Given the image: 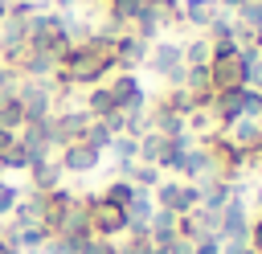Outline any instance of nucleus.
Instances as JSON below:
<instances>
[{
    "instance_id": "bb28decb",
    "label": "nucleus",
    "mask_w": 262,
    "mask_h": 254,
    "mask_svg": "<svg viewBox=\"0 0 262 254\" xmlns=\"http://www.w3.org/2000/svg\"><path fill=\"white\" fill-rule=\"evenodd\" d=\"M12 143H16V135H12V131H4V127H0V156H4V152H8V147H12Z\"/></svg>"
},
{
    "instance_id": "6ab92c4d",
    "label": "nucleus",
    "mask_w": 262,
    "mask_h": 254,
    "mask_svg": "<svg viewBox=\"0 0 262 254\" xmlns=\"http://www.w3.org/2000/svg\"><path fill=\"white\" fill-rule=\"evenodd\" d=\"M131 197H135V184H131V180H123V176H115V180L102 188V201H111V205H119V209H127V205H131Z\"/></svg>"
},
{
    "instance_id": "a211bd4d",
    "label": "nucleus",
    "mask_w": 262,
    "mask_h": 254,
    "mask_svg": "<svg viewBox=\"0 0 262 254\" xmlns=\"http://www.w3.org/2000/svg\"><path fill=\"white\" fill-rule=\"evenodd\" d=\"M106 152L115 156V164H135V160H139V139H131V135H115Z\"/></svg>"
},
{
    "instance_id": "9b49d317",
    "label": "nucleus",
    "mask_w": 262,
    "mask_h": 254,
    "mask_svg": "<svg viewBox=\"0 0 262 254\" xmlns=\"http://www.w3.org/2000/svg\"><path fill=\"white\" fill-rule=\"evenodd\" d=\"M225 139L237 147V152H258L262 147V127H258V119H237L233 127H225Z\"/></svg>"
},
{
    "instance_id": "6e6552de",
    "label": "nucleus",
    "mask_w": 262,
    "mask_h": 254,
    "mask_svg": "<svg viewBox=\"0 0 262 254\" xmlns=\"http://www.w3.org/2000/svg\"><path fill=\"white\" fill-rule=\"evenodd\" d=\"M209 86H213V94H217V90H237V86H246V74H242L237 53H233V57H213V61H209Z\"/></svg>"
},
{
    "instance_id": "20e7f679",
    "label": "nucleus",
    "mask_w": 262,
    "mask_h": 254,
    "mask_svg": "<svg viewBox=\"0 0 262 254\" xmlns=\"http://www.w3.org/2000/svg\"><path fill=\"white\" fill-rule=\"evenodd\" d=\"M106 90L115 94L119 111H147V90H143V82H139L131 70H119V74L106 82Z\"/></svg>"
},
{
    "instance_id": "39448f33",
    "label": "nucleus",
    "mask_w": 262,
    "mask_h": 254,
    "mask_svg": "<svg viewBox=\"0 0 262 254\" xmlns=\"http://www.w3.org/2000/svg\"><path fill=\"white\" fill-rule=\"evenodd\" d=\"M246 234H250L246 197H233L225 209H217V238L221 242H246Z\"/></svg>"
},
{
    "instance_id": "4be33fe9",
    "label": "nucleus",
    "mask_w": 262,
    "mask_h": 254,
    "mask_svg": "<svg viewBox=\"0 0 262 254\" xmlns=\"http://www.w3.org/2000/svg\"><path fill=\"white\" fill-rule=\"evenodd\" d=\"M119 254H160V250H156L147 238H123V242H119Z\"/></svg>"
},
{
    "instance_id": "2eb2a0df",
    "label": "nucleus",
    "mask_w": 262,
    "mask_h": 254,
    "mask_svg": "<svg viewBox=\"0 0 262 254\" xmlns=\"http://www.w3.org/2000/svg\"><path fill=\"white\" fill-rule=\"evenodd\" d=\"M111 139H115V131L102 123V119H90V127L82 131V143L86 147H94L98 156H106V147H111Z\"/></svg>"
},
{
    "instance_id": "5701e85b",
    "label": "nucleus",
    "mask_w": 262,
    "mask_h": 254,
    "mask_svg": "<svg viewBox=\"0 0 262 254\" xmlns=\"http://www.w3.org/2000/svg\"><path fill=\"white\" fill-rule=\"evenodd\" d=\"M82 254H119V242H106V238H86V246H82Z\"/></svg>"
},
{
    "instance_id": "f3484780",
    "label": "nucleus",
    "mask_w": 262,
    "mask_h": 254,
    "mask_svg": "<svg viewBox=\"0 0 262 254\" xmlns=\"http://www.w3.org/2000/svg\"><path fill=\"white\" fill-rule=\"evenodd\" d=\"M180 57H184V66H209L213 61V49H209L205 37H192V41L180 45Z\"/></svg>"
},
{
    "instance_id": "c756f323",
    "label": "nucleus",
    "mask_w": 262,
    "mask_h": 254,
    "mask_svg": "<svg viewBox=\"0 0 262 254\" xmlns=\"http://www.w3.org/2000/svg\"><path fill=\"white\" fill-rule=\"evenodd\" d=\"M4 16H8V0H0V25H4Z\"/></svg>"
},
{
    "instance_id": "aec40b11",
    "label": "nucleus",
    "mask_w": 262,
    "mask_h": 254,
    "mask_svg": "<svg viewBox=\"0 0 262 254\" xmlns=\"http://www.w3.org/2000/svg\"><path fill=\"white\" fill-rule=\"evenodd\" d=\"M0 164H4V172H25V168H29V152H25L20 143H12V147L0 156Z\"/></svg>"
},
{
    "instance_id": "ddd939ff",
    "label": "nucleus",
    "mask_w": 262,
    "mask_h": 254,
    "mask_svg": "<svg viewBox=\"0 0 262 254\" xmlns=\"http://www.w3.org/2000/svg\"><path fill=\"white\" fill-rule=\"evenodd\" d=\"M90 119H111L115 111H119V102H115V94L106 90V82H98V86H90V94H86V107H82Z\"/></svg>"
},
{
    "instance_id": "f257e3e1",
    "label": "nucleus",
    "mask_w": 262,
    "mask_h": 254,
    "mask_svg": "<svg viewBox=\"0 0 262 254\" xmlns=\"http://www.w3.org/2000/svg\"><path fill=\"white\" fill-rule=\"evenodd\" d=\"M86 217H90V234L106 238V242L123 238V229H127V213L119 205L102 201V193H86Z\"/></svg>"
},
{
    "instance_id": "2f4dec72",
    "label": "nucleus",
    "mask_w": 262,
    "mask_h": 254,
    "mask_svg": "<svg viewBox=\"0 0 262 254\" xmlns=\"http://www.w3.org/2000/svg\"><path fill=\"white\" fill-rule=\"evenodd\" d=\"M53 4H57V8H70V4H74V0H53Z\"/></svg>"
},
{
    "instance_id": "412c9836",
    "label": "nucleus",
    "mask_w": 262,
    "mask_h": 254,
    "mask_svg": "<svg viewBox=\"0 0 262 254\" xmlns=\"http://www.w3.org/2000/svg\"><path fill=\"white\" fill-rule=\"evenodd\" d=\"M16 201H20V188L8 184V180H0V221H8V213L16 209Z\"/></svg>"
},
{
    "instance_id": "dca6fc26",
    "label": "nucleus",
    "mask_w": 262,
    "mask_h": 254,
    "mask_svg": "<svg viewBox=\"0 0 262 254\" xmlns=\"http://www.w3.org/2000/svg\"><path fill=\"white\" fill-rule=\"evenodd\" d=\"M233 25L258 33V29H262V0H242V4L233 8Z\"/></svg>"
},
{
    "instance_id": "b1692460",
    "label": "nucleus",
    "mask_w": 262,
    "mask_h": 254,
    "mask_svg": "<svg viewBox=\"0 0 262 254\" xmlns=\"http://www.w3.org/2000/svg\"><path fill=\"white\" fill-rule=\"evenodd\" d=\"M188 246H192V254H221V238L217 234H205V238H196Z\"/></svg>"
},
{
    "instance_id": "a878e982",
    "label": "nucleus",
    "mask_w": 262,
    "mask_h": 254,
    "mask_svg": "<svg viewBox=\"0 0 262 254\" xmlns=\"http://www.w3.org/2000/svg\"><path fill=\"white\" fill-rule=\"evenodd\" d=\"M246 246L254 254H262V217H250V234H246Z\"/></svg>"
},
{
    "instance_id": "f03ea898",
    "label": "nucleus",
    "mask_w": 262,
    "mask_h": 254,
    "mask_svg": "<svg viewBox=\"0 0 262 254\" xmlns=\"http://www.w3.org/2000/svg\"><path fill=\"white\" fill-rule=\"evenodd\" d=\"M151 201H156V209H168V213L184 217V213H192L201 205V184H192V180H160L151 188Z\"/></svg>"
},
{
    "instance_id": "72a5a7b5",
    "label": "nucleus",
    "mask_w": 262,
    "mask_h": 254,
    "mask_svg": "<svg viewBox=\"0 0 262 254\" xmlns=\"http://www.w3.org/2000/svg\"><path fill=\"white\" fill-rule=\"evenodd\" d=\"M242 254H254V250H250V246H246V250H242Z\"/></svg>"
},
{
    "instance_id": "7ed1b4c3",
    "label": "nucleus",
    "mask_w": 262,
    "mask_h": 254,
    "mask_svg": "<svg viewBox=\"0 0 262 254\" xmlns=\"http://www.w3.org/2000/svg\"><path fill=\"white\" fill-rule=\"evenodd\" d=\"M151 74L164 78V86H184V57H180V41H151L147 45V61Z\"/></svg>"
},
{
    "instance_id": "cd10ccee",
    "label": "nucleus",
    "mask_w": 262,
    "mask_h": 254,
    "mask_svg": "<svg viewBox=\"0 0 262 254\" xmlns=\"http://www.w3.org/2000/svg\"><path fill=\"white\" fill-rule=\"evenodd\" d=\"M254 209H258V217H262V184L254 188Z\"/></svg>"
},
{
    "instance_id": "1a4fd4ad",
    "label": "nucleus",
    "mask_w": 262,
    "mask_h": 254,
    "mask_svg": "<svg viewBox=\"0 0 262 254\" xmlns=\"http://www.w3.org/2000/svg\"><path fill=\"white\" fill-rule=\"evenodd\" d=\"M143 61H147V41L135 37V33H119L115 37V70L135 74V66H143Z\"/></svg>"
},
{
    "instance_id": "393cba45",
    "label": "nucleus",
    "mask_w": 262,
    "mask_h": 254,
    "mask_svg": "<svg viewBox=\"0 0 262 254\" xmlns=\"http://www.w3.org/2000/svg\"><path fill=\"white\" fill-rule=\"evenodd\" d=\"M16 86H20V74H16L12 66H4V61H0V98H4V94H12Z\"/></svg>"
},
{
    "instance_id": "9d476101",
    "label": "nucleus",
    "mask_w": 262,
    "mask_h": 254,
    "mask_svg": "<svg viewBox=\"0 0 262 254\" xmlns=\"http://www.w3.org/2000/svg\"><path fill=\"white\" fill-rule=\"evenodd\" d=\"M29 184H33V193H49V188H57L61 184V168H57V160L53 156H41V160H29Z\"/></svg>"
},
{
    "instance_id": "423d86ee",
    "label": "nucleus",
    "mask_w": 262,
    "mask_h": 254,
    "mask_svg": "<svg viewBox=\"0 0 262 254\" xmlns=\"http://www.w3.org/2000/svg\"><path fill=\"white\" fill-rule=\"evenodd\" d=\"M16 143L29 152V160H41V156H53V152H57V147H53V127H49V119L25 123V127L16 131Z\"/></svg>"
},
{
    "instance_id": "473e14b6",
    "label": "nucleus",
    "mask_w": 262,
    "mask_h": 254,
    "mask_svg": "<svg viewBox=\"0 0 262 254\" xmlns=\"http://www.w3.org/2000/svg\"><path fill=\"white\" fill-rule=\"evenodd\" d=\"M4 176H8V172H4V164H0V180H4Z\"/></svg>"
},
{
    "instance_id": "c85d7f7f",
    "label": "nucleus",
    "mask_w": 262,
    "mask_h": 254,
    "mask_svg": "<svg viewBox=\"0 0 262 254\" xmlns=\"http://www.w3.org/2000/svg\"><path fill=\"white\" fill-rule=\"evenodd\" d=\"M250 45H254V49H258V53H262V29H258V33H254V41H250Z\"/></svg>"
},
{
    "instance_id": "f8f14e48",
    "label": "nucleus",
    "mask_w": 262,
    "mask_h": 254,
    "mask_svg": "<svg viewBox=\"0 0 262 254\" xmlns=\"http://www.w3.org/2000/svg\"><path fill=\"white\" fill-rule=\"evenodd\" d=\"M221 12L217 0H180V25H192V29H209V20Z\"/></svg>"
},
{
    "instance_id": "7c9ffc66",
    "label": "nucleus",
    "mask_w": 262,
    "mask_h": 254,
    "mask_svg": "<svg viewBox=\"0 0 262 254\" xmlns=\"http://www.w3.org/2000/svg\"><path fill=\"white\" fill-rule=\"evenodd\" d=\"M217 4H225V8H237V4H242V0H217Z\"/></svg>"
},
{
    "instance_id": "4468645a",
    "label": "nucleus",
    "mask_w": 262,
    "mask_h": 254,
    "mask_svg": "<svg viewBox=\"0 0 262 254\" xmlns=\"http://www.w3.org/2000/svg\"><path fill=\"white\" fill-rule=\"evenodd\" d=\"M123 180H131V184H135V188H139V193H151V188H156V184H160V180H164V172H160V168H156V164H131V168H127V176H123Z\"/></svg>"
},
{
    "instance_id": "0eeeda50",
    "label": "nucleus",
    "mask_w": 262,
    "mask_h": 254,
    "mask_svg": "<svg viewBox=\"0 0 262 254\" xmlns=\"http://www.w3.org/2000/svg\"><path fill=\"white\" fill-rule=\"evenodd\" d=\"M53 160H57V168H61V172H70V176H86V172H94V168H98V160H102V156L78 139V143L57 147V156H53Z\"/></svg>"
}]
</instances>
